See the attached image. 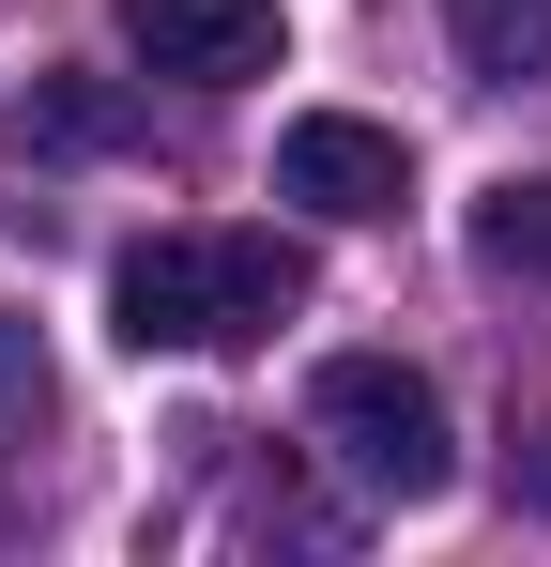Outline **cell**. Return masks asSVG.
I'll list each match as a JSON object with an SVG mask.
<instances>
[{"instance_id": "3957f363", "label": "cell", "mask_w": 551, "mask_h": 567, "mask_svg": "<svg viewBox=\"0 0 551 567\" xmlns=\"http://www.w3.org/2000/svg\"><path fill=\"white\" fill-rule=\"evenodd\" d=\"M123 47L184 93H246L276 78V0H123Z\"/></svg>"}, {"instance_id": "52a82bcc", "label": "cell", "mask_w": 551, "mask_h": 567, "mask_svg": "<svg viewBox=\"0 0 551 567\" xmlns=\"http://www.w3.org/2000/svg\"><path fill=\"white\" fill-rule=\"evenodd\" d=\"M31 430H46V353H31V322L0 307V461H15Z\"/></svg>"}, {"instance_id": "6da1fadb", "label": "cell", "mask_w": 551, "mask_h": 567, "mask_svg": "<svg viewBox=\"0 0 551 567\" xmlns=\"http://www.w3.org/2000/svg\"><path fill=\"white\" fill-rule=\"evenodd\" d=\"M291 307H306V246H276V230H154L107 261L123 353H261Z\"/></svg>"}, {"instance_id": "7a4b0ae2", "label": "cell", "mask_w": 551, "mask_h": 567, "mask_svg": "<svg viewBox=\"0 0 551 567\" xmlns=\"http://www.w3.org/2000/svg\"><path fill=\"white\" fill-rule=\"evenodd\" d=\"M306 430H322V461L353 475V491H383V506H429V491H459L445 399H429V369H398V353H337V369L306 383Z\"/></svg>"}, {"instance_id": "277c9868", "label": "cell", "mask_w": 551, "mask_h": 567, "mask_svg": "<svg viewBox=\"0 0 551 567\" xmlns=\"http://www.w3.org/2000/svg\"><path fill=\"white\" fill-rule=\"evenodd\" d=\"M276 199H306V215H398L414 154L383 123H353V107H306V123H276Z\"/></svg>"}, {"instance_id": "8992f818", "label": "cell", "mask_w": 551, "mask_h": 567, "mask_svg": "<svg viewBox=\"0 0 551 567\" xmlns=\"http://www.w3.org/2000/svg\"><path fill=\"white\" fill-rule=\"evenodd\" d=\"M475 261L551 291V169H537V185H490V199H475Z\"/></svg>"}, {"instance_id": "5b68a950", "label": "cell", "mask_w": 551, "mask_h": 567, "mask_svg": "<svg viewBox=\"0 0 551 567\" xmlns=\"http://www.w3.org/2000/svg\"><path fill=\"white\" fill-rule=\"evenodd\" d=\"M475 78H551V0H445Z\"/></svg>"}]
</instances>
